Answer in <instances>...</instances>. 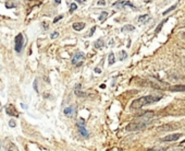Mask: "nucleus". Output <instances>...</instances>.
I'll use <instances>...</instances> for the list:
<instances>
[{"mask_svg":"<svg viewBox=\"0 0 185 151\" xmlns=\"http://www.w3.org/2000/svg\"><path fill=\"white\" fill-rule=\"evenodd\" d=\"M161 99V96H155V95H146V96H141L138 99L134 100L131 104V108L132 110H139L141 107L146 106L148 104H151V103H155V102L159 101Z\"/></svg>","mask_w":185,"mask_h":151,"instance_id":"1","label":"nucleus"},{"mask_svg":"<svg viewBox=\"0 0 185 151\" xmlns=\"http://www.w3.org/2000/svg\"><path fill=\"white\" fill-rule=\"evenodd\" d=\"M25 44V39H24V36L23 34L20 33L15 36L14 39V48L18 53H21V50H23V46Z\"/></svg>","mask_w":185,"mask_h":151,"instance_id":"2","label":"nucleus"},{"mask_svg":"<svg viewBox=\"0 0 185 151\" xmlns=\"http://www.w3.org/2000/svg\"><path fill=\"white\" fill-rule=\"evenodd\" d=\"M147 124L144 123V122H141L138 119V121L136 122H133V123H131L128 125V127H126V130H128V132H134V130H139V129H143L146 127Z\"/></svg>","mask_w":185,"mask_h":151,"instance_id":"3","label":"nucleus"},{"mask_svg":"<svg viewBox=\"0 0 185 151\" xmlns=\"http://www.w3.org/2000/svg\"><path fill=\"white\" fill-rule=\"evenodd\" d=\"M85 59V56L83 53H76L75 55L72 57V63L74 66H81Z\"/></svg>","mask_w":185,"mask_h":151,"instance_id":"4","label":"nucleus"},{"mask_svg":"<svg viewBox=\"0 0 185 151\" xmlns=\"http://www.w3.org/2000/svg\"><path fill=\"white\" fill-rule=\"evenodd\" d=\"M183 134H172V135H168V136H166V137H163L162 139H161V141H177V139H180V138L182 137Z\"/></svg>","mask_w":185,"mask_h":151,"instance_id":"5","label":"nucleus"},{"mask_svg":"<svg viewBox=\"0 0 185 151\" xmlns=\"http://www.w3.org/2000/svg\"><path fill=\"white\" fill-rule=\"evenodd\" d=\"M77 127H79V130H80V134L83 136L84 138H87L88 137V132H87V129L85 128L84 126V121L83 119H80L79 124H77Z\"/></svg>","mask_w":185,"mask_h":151,"instance_id":"6","label":"nucleus"},{"mask_svg":"<svg viewBox=\"0 0 185 151\" xmlns=\"http://www.w3.org/2000/svg\"><path fill=\"white\" fill-rule=\"evenodd\" d=\"M5 113L10 116H14V117H18L19 116V112L15 110V107L12 104H9L8 106L5 107Z\"/></svg>","mask_w":185,"mask_h":151,"instance_id":"7","label":"nucleus"},{"mask_svg":"<svg viewBox=\"0 0 185 151\" xmlns=\"http://www.w3.org/2000/svg\"><path fill=\"white\" fill-rule=\"evenodd\" d=\"M170 91H173V92H185V84H177V85H172L169 88Z\"/></svg>","mask_w":185,"mask_h":151,"instance_id":"8","label":"nucleus"},{"mask_svg":"<svg viewBox=\"0 0 185 151\" xmlns=\"http://www.w3.org/2000/svg\"><path fill=\"white\" fill-rule=\"evenodd\" d=\"M63 113H64V115L71 117V116H73L74 114H75V108H74V107H72V106L65 107L64 110H63Z\"/></svg>","mask_w":185,"mask_h":151,"instance_id":"9","label":"nucleus"},{"mask_svg":"<svg viewBox=\"0 0 185 151\" xmlns=\"http://www.w3.org/2000/svg\"><path fill=\"white\" fill-rule=\"evenodd\" d=\"M72 28H73V30H75V31H82L85 28V23L84 22H75V23H73Z\"/></svg>","mask_w":185,"mask_h":151,"instance_id":"10","label":"nucleus"},{"mask_svg":"<svg viewBox=\"0 0 185 151\" xmlns=\"http://www.w3.org/2000/svg\"><path fill=\"white\" fill-rule=\"evenodd\" d=\"M81 87H82L81 83L76 85L75 89H74V93H75L77 96H85V95H86V93H83V92H82V91L80 90V89H81Z\"/></svg>","mask_w":185,"mask_h":151,"instance_id":"11","label":"nucleus"},{"mask_svg":"<svg viewBox=\"0 0 185 151\" xmlns=\"http://www.w3.org/2000/svg\"><path fill=\"white\" fill-rule=\"evenodd\" d=\"M16 6H18V2L14 1V0H9L8 2H5V8H8V9L15 8Z\"/></svg>","mask_w":185,"mask_h":151,"instance_id":"12","label":"nucleus"},{"mask_svg":"<svg viewBox=\"0 0 185 151\" xmlns=\"http://www.w3.org/2000/svg\"><path fill=\"white\" fill-rule=\"evenodd\" d=\"M148 20H150L149 15H148V14H144V15H141V17L138 18V22L141 23V24H145Z\"/></svg>","mask_w":185,"mask_h":151,"instance_id":"13","label":"nucleus"},{"mask_svg":"<svg viewBox=\"0 0 185 151\" xmlns=\"http://www.w3.org/2000/svg\"><path fill=\"white\" fill-rule=\"evenodd\" d=\"M134 30H135V28H134L133 25H131V24L124 25V26L121 29V31H122V32H131V31H134Z\"/></svg>","mask_w":185,"mask_h":151,"instance_id":"14","label":"nucleus"},{"mask_svg":"<svg viewBox=\"0 0 185 151\" xmlns=\"http://www.w3.org/2000/svg\"><path fill=\"white\" fill-rule=\"evenodd\" d=\"M114 61H115V58H114V54L110 53V54H109V56H108V63H109V66L113 65Z\"/></svg>","mask_w":185,"mask_h":151,"instance_id":"15","label":"nucleus"},{"mask_svg":"<svg viewBox=\"0 0 185 151\" xmlns=\"http://www.w3.org/2000/svg\"><path fill=\"white\" fill-rule=\"evenodd\" d=\"M7 151H19V149H18V147L14 143L10 142L8 145V147H7Z\"/></svg>","mask_w":185,"mask_h":151,"instance_id":"16","label":"nucleus"},{"mask_svg":"<svg viewBox=\"0 0 185 151\" xmlns=\"http://www.w3.org/2000/svg\"><path fill=\"white\" fill-rule=\"evenodd\" d=\"M103 46H105V42H103L102 39H99L95 43V47H96V48H102Z\"/></svg>","mask_w":185,"mask_h":151,"instance_id":"17","label":"nucleus"},{"mask_svg":"<svg viewBox=\"0 0 185 151\" xmlns=\"http://www.w3.org/2000/svg\"><path fill=\"white\" fill-rule=\"evenodd\" d=\"M167 147H155V148H150L146 151H167Z\"/></svg>","mask_w":185,"mask_h":151,"instance_id":"18","label":"nucleus"},{"mask_svg":"<svg viewBox=\"0 0 185 151\" xmlns=\"http://www.w3.org/2000/svg\"><path fill=\"white\" fill-rule=\"evenodd\" d=\"M107 17H108V12L102 11L100 13V15H99V21H100V22H103V21L107 19Z\"/></svg>","mask_w":185,"mask_h":151,"instance_id":"19","label":"nucleus"},{"mask_svg":"<svg viewBox=\"0 0 185 151\" xmlns=\"http://www.w3.org/2000/svg\"><path fill=\"white\" fill-rule=\"evenodd\" d=\"M167 21H168V20H163L162 22H161L160 24L158 25V26H157V29H156V31H155V34H158V33H159V32H160V31H161V29H162V26H163V24H164V23H166Z\"/></svg>","mask_w":185,"mask_h":151,"instance_id":"20","label":"nucleus"},{"mask_svg":"<svg viewBox=\"0 0 185 151\" xmlns=\"http://www.w3.org/2000/svg\"><path fill=\"white\" fill-rule=\"evenodd\" d=\"M168 126H170V125H168ZM177 125H175V126L173 127H167V125H163V127H160V128H158L159 130H170V129H174V128H177Z\"/></svg>","mask_w":185,"mask_h":151,"instance_id":"21","label":"nucleus"},{"mask_svg":"<svg viewBox=\"0 0 185 151\" xmlns=\"http://www.w3.org/2000/svg\"><path fill=\"white\" fill-rule=\"evenodd\" d=\"M175 8H177V5H174V6L170 7V8H169V9H167L166 11L163 12V15H166L167 13H169V12H170V11H172V10H174V9H175Z\"/></svg>","mask_w":185,"mask_h":151,"instance_id":"22","label":"nucleus"},{"mask_svg":"<svg viewBox=\"0 0 185 151\" xmlns=\"http://www.w3.org/2000/svg\"><path fill=\"white\" fill-rule=\"evenodd\" d=\"M76 9H77L76 3H71V7H70V12H71V13H72L73 11H75Z\"/></svg>","mask_w":185,"mask_h":151,"instance_id":"23","label":"nucleus"},{"mask_svg":"<svg viewBox=\"0 0 185 151\" xmlns=\"http://www.w3.org/2000/svg\"><path fill=\"white\" fill-rule=\"evenodd\" d=\"M126 57H128V54L125 52H121V57H120V59L123 60V59H126Z\"/></svg>","mask_w":185,"mask_h":151,"instance_id":"24","label":"nucleus"},{"mask_svg":"<svg viewBox=\"0 0 185 151\" xmlns=\"http://www.w3.org/2000/svg\"><path fill=\"white\" fill-rule=\"evenodd\" d=\"M9 125H10V127H12V128H14V127L16 126L15 122H14V119H11L10 122H9Z\"/></svg>","mask_w":185,"mask_h":151,"instance_id":"25","label":"nucleus"},{"mask_svg":"<svg viewBox=\"0 0 185 151\" xmlns=\"http://www.w3.org/2000/svg\"><path fill=\"white\" fill-rule=\"evenodd\" d=\"M63 18V15H59V17H57V18H54V23H57L59 20H61Z\"/></svg>","mask_w":185,"mask_h":151,"instance_id":"26","label":"nucleus"},{"mask_svg":"<svg viewBox=\"0 0 185 151\" xmlns=\"http://www.w3.org/2000/svg\"><path fill=\"white\" fill-rule=\"evenodd\" d=\"M58 36H59V33H58V32H54L50 37H51V39H56V37H58Z\"/></svg>","mask_w":185,"mask_h":151,"instance_id":"27","label":"nucleus"},{"mask_svg":"<svg viewBox=\"0 0 185 151\" xmlns=\"http://www.w3.org/2000/svg\"><path fill=\"white\" fill-rule=\"evenodd\" d=\"M106 5V1L105 0H100V1H98V6H105Z\"/></svg>","mask_w":185,"mask_h":151,"instance_id":"28","label":"nucleus"},{"mask_svg":"<svg viewBox=\"0 0 185 151\" xmlns=\"http://www.w3.org/2000/svg\"><path fill=\"white\" fill-rule=\"evenodd\" d=\"M34 89H35V91H37V92H38V89H37V80H35V82H34Z\"/></svg>","mask_w":185,"mask_h":151,"instance_id":"29","label":"nucleus"},{"mask_svg":"<svg viewBox=\"0 0 185 151\" xmlns=\"http://www.w3.org/2000/svg\"><path fill=\"white\" fill-rule=\"evenodd\" d=\"M95 30H96V28L94 26V28L92 29V31H90V33H89V36H92V34H94V32H95Z\"/></svg>","mask_w":185,"mask_h":151,"instance_id":"30","label":"nucleus"},{"mask_svg":"<svg viewBox=\"0 0 185 151\" xmlns=\"http://www.w3.org/2000/svg\"><path fill=\"white\" fill-rule=\"evenodd\" d=\"M95 72H96V74H100L101 70L99 68H95Z\"/></svg>","mask_w":185,"mask_h":151,"instance_id":"31","label":"nucleus"},{"mask_svg":"<svg viewBox=\"0 0 185 151\" xmlns=\"http://www.w3.org/2000/svg\"><path fill=\"white\" fill-rule=\"evenodd\" d=\"M77 2H81V3H84L85 2V0H76Z\"/></svg>","mask_w":185,"mask_h":151,"instance_id":"32","label":"nucleus"},{"mask_svg":"<svg viewBox=\"0 0 185 151\" xmlns=\"http://www.w3.org/2000/svg\"><path fill=\"white\" fill-rule=\"evenodd\" d=\"M54 1H56V3H60V2H61V0H54Z\"/></svg>","mask_w":185,"mask_h":151,"instance_id":"33","label":"nucleus"},{"mask_svg":"<svg viewBox=\"0 0 185 151\" xmlns=\"http://www.w3.org/2000/svg\"><path fill=\"white\" fill-rule=\"evenodd\" d=\"M182 36H183V39H185V32H184V33H183V35H182Z\"/></svg>","mask_w":185,"mask_h":151,"instance_id":"34","label":"nucleus"},{"mask_svg":"<svg viewBox=\"0 0 185 151\" xmlns=\"http://www.w3.org/2000/svg\"><path fill=\"white\" fill-rule=\"evenodd\" d=\"M0 151H2V149H1V143H0Z\"/></svg>","mask_w":185,"mask_h":151,"instance_id":"35","label":"nucleus"},{"mask_svg":"<svg viewBox=\"0 0 185 151\" xmlns=\"http://www.w3.org/2000/svg\"><path fill=\"white\" fill-rule=\"evenodd\" d=\"M184 61H185V57H184Z\"/></svg>","mask_w":185,"mask_h":151,"instance_id":"36","label":"nucleus"}]
</instances>
